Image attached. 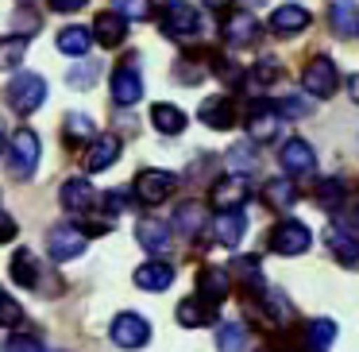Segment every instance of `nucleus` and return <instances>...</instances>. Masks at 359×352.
I'll list each match as a JSON object with an SVG mask.
<instances>
[{
    "mask_svg": "<svg viewBox=\"0 0 359 352\" xmlns=\"http://www.w3.org/2000/svg\"><path fill=\"white\" fill-rule=\"evenodd\" d=\"M178 78L186 82V86H194V82L205 78V66H197V63H178Z\"/></svg>",
    "mask_w": 359,
    "mask_h": 352,
    "instance_id": "45",
    "label": "nucleus"
},
{
    "mask_svg": "<svg viewBox=\"0 0 359 352\" xmlns=\"http://www.w3.org/2000/svg\"><path fill=\"white\" fill-rule=\"evenodd\" d=\"M20 4H27V0H20Z\"/></svg>",
    "mask_w": 359,
    "mask_h": 352,
    "instance_id": "55",
    "label": "nucleus"
},
{
    "mask_svg": "<svg viewBox=\"0 0 359 352\" xmlns=\"http://www.w3.org/2000/svg\"><path fill=\"white\" fill-rule=\"evenodd\" d=\"M86 244H89V233H81L78 225H55L47 233V252H50V259H58V263L78 259L81 252H86Z\"/></svg>",
    "mask_w": 359,
    "mask_h": 352,
    "instance_id": "4",
    "label": "nucleus"
},
{
    "mask_svg": "<svg viewBox=\"0 0 359 352\" xmlns=\"http://www.w3.org/2000/svg\"><path fill=\"white\" fill-rule=\"evenodd\" d=\"M282 132V112L274 109V101H255L248 112V136L255 143H266Z\"/></svg>",
    "mask_w": 359,
    "mask_h": 352,
    "instance_id": "7",
    "label": "nucleus"
},
{
    "mask_svg": "<svg viewBox=\"0 0 359 352\" xmlns=\"http://www.w3.org/2000/svg\"><path fill=\"white\" fill-rule=\"evenodd\" d=\"M263 202L271 205V209L286 213L297 205V186L290 178H271V182H263Z\"/></svg>",
    "mask_w": 359,
    "mask_h": 352,
    "instance_id": "26",
    "label": "nucleus"
},
{
    "mask_svg": "<svg viewBox=\"0 0 359 352\" xmlns=\"http://www.w3.org/2000/svg\"><path fill=\"white\" fill-rule=\"evenodd\" d=\"M248 4H251V8H255V4H263V0H248Z\"/></svg>",
    "mask_w": 359,
    "mask_h": 352,
    "instance_id": "52",
    "label": "nucleus"
},
{
    "mask_svg": "<svg viewBox=\"0 0 359 352\" xmlns=\"http://www.w3.org/2000/svg\"><path fill=\"white\" fill-rule=\"evenodd\" d=\"M93 39L101 43V47H120V43L128 39V20L120 16V12H101V16L93 20Z\"/></svg>",
    "mask_w": 359,
    "mask_h": 352,
    "instance_id": "18",
    "label": "nucleus"
},
{
    "mask_svg": "<svg viewBox=\"0 0 359 352\" xmlns=\"http://www.w3.org/2000/svg\"><path fill=\"white\" fill-rule=\"evenodd\" d=\"M97 78H101V66L97 63H78L70 74H66V82H70V89H93Z\"/></svg>",
    "mask_w": 359,
    "mask_h": 352,
    "instance_id": "36",
    "label": "nucleus"
},
{
    "mask_svg": "<svg viewBox=\"0 0 359 352\" xmlns=\"http://www.w3.org/2000/svg\"><path fill=\"white\" fill-rule=\"evenodd\" d=\"M104 209H109V213H124V209H128V194H124V190H112V194H104Z\"/></svg>",
    "mask_w": 359,
    "mask_h": 352,
    "instance_id": "47",
    "label": "nucleus"
},
{
    "mask_svg": "<svg viewBox=\"0 0 359 352\" xmlns=\"http://www.w3.org/2000/svg\"><path fill=\"white\" fill-rule=\"evenodd\" d=\"M197 117H201V124L217 128V132H224V128L236 124V105L228 101V97H209V101L197 109Z\"/></svg>",
    "mask_w": 359,
    "mask_h": 352,
    "instance_id": "20",
    "label": "nucleus"
},
{
    "mask_svg": "<svg viewBox=\"0 0 359 352\" xmlns=\"http://www.w3.org/2000/svg\"><path fill=\"white\" fill-rule=\"evenodd\" d=\"M66 140L70 143H93L97 140L93 117H86V112H70V117H66Z\"/></svg>",
    "mask_w": 359,
    "mask_h": 352,
    "instance_id": "35",
    "label": "nucleus"
},
{
    "mask_svg": "<svg viewBox=\"0 0 359 352\" xmlns=\"http://www.w3.org/2000/svg\"><path fill=\"white\" fill-rule=\"evenodd\" d=\"M344 194H348V186H344L340 178L320 182V205H325V209H340V205H344Z\"/></svg>",
    "mask_w": 359,
    "mask_h": 352,
    "instance_id": "40",
    "label": "nucleus"
},
{
    "mask_svg": "<svg viewBox=\"0 0 359 352\" xmlns=\"http://www.w3.org/2000/svg\"><path fill=\"white\" fill-rule=\"evenodd\" d=\"M355 225H359V205H355Z\"/></svg>",
    "mask_w": 359,
    "mask_h": 352,
    "instance_id": "53",
    "label": "nucleus"
},
{
    "mask_svg": "<svg viewBox=\"0 0 359 352\" xmlns=\"http://www.w3.org/2000/svg\"><path fill=\"white\" fill-rule=\"evenodd\" d=\"M174 282V267L170 263H163V259H155V263H143L140 271H135V287L140 290H166Z\"/></svg>",
    "mask_w": 359,
    "mask_h": 352,
    "instance_id": "25",
    "label": "nucleus"
},
{
    "mask_svg": "<svg viewBox=\"0 0 359 352\" xmlns=\"http://www.w3.org/2000/svg\"><path fill=\"white\" fill-rule=\"evenodd\" d=\"M228 167H236V171H251V167H255V148H251V143H236V148L228 151Z\"/></svg>",
    "mask_w": 359,
    "mask_h": 352,
    "instance_id": "41",
    "label": "nucleus"
},
{
    "mask_svg": "<svg viewBox=\"0 0 359 352\" xmlns=\"http://www.w3.org/2000/svg\"><path fill=\"white\" fill-rule=\"evenodd\" d=\"M328 24L340 35H355L359 32V4L355 0H336L332 8H328Z\"/></svg>",
    "mask_w": 359,
    "mask_h": 352,
    "instance_id": "29",
    "label": "nucleus"
},
{
    "mask_svg": "<svg viewBox=\"0 0 359 352\" xmlns=\"http://www.w3.org/2000/svg\"><path fill=\"white\" fill-rule=\"evenodd\" d=\"M116 159H120V136L104 132V136H97V140L89 143L86 171H89V174H101V171H109V167L116 163Z\"/></svg>",
    "mask_w": 359,
    "mask_h": 352,
    "instance_id": "13",
    "label": "nucleus"
},
{
    "mask_svg": "<svg viewBox=\"0 0 359 352\" xmlns=\"http://www.w3.org/2000/svg\"><path fill=\"white\" fill-rule=\"evenodd\" d=\"M112 12H120L124 20H147L151 12V0H112Z\"/></svg>",
    "mask_w": 359,
    "mask_h": 352,
    "instance_id": "39",
    "label": "nucleus"
},
{
    "mask_svg": "<svg viewBox=\"0 0 359 352\" xmlns=\"http://www.w3.org/2000/svg\"><path fill=\"white\" fill-rule=\"evenodd\" d=\"M332 341H336V321L332 318H313L309 325H305V344H309L313 352H325Z\"/></svg>",
    "mask_w": 359,
    "mask_h": 352,
    "instance_id": "31",
    "label": "nucleus"
},
{
    "mask_svg": "<svg viewBox=\"0 0 359 352\" xmlns=\"http://www.w3.org/2000/svg\"><path fill=\"white\" fill-rule=\"evenodd\" d=\"M274 78H278V63H274V58H266V63H259L255 70H251V82H259V86H271Z\"/></svg>",
    "mask_w": 359,
    "mask_h": 352,
    "instance_id": "43",
    "label": "nucleus"
},
{
    "mask_svg": "<svg viewBox=\"0 0 359 352\" xmlns=\"http://www.w3.org/2000/svg\"><path fill=\"white\" fill-rule=\"evenodd\" d=\"M151 341V325L140 313H116L112 321V344L116 348H143Z\"/></svg>",
    "mask_w": 359,
    "mask_h": 352,
    "instance_id": "6",
    "label": "nucleus"
},
{
    "mask_svg": "<svg viewBox=\"0 0 359 352\" xmlns=\"http://www.w3.org/2000/svg\"><path fill=\"white\" fill-rule=\"evenodd\" d=\"M309 228L302 225V221H282V225H274L271 233V248L278 252V256H302L305 248H309Z\"/></svg>",
    "mask_w": 359,
    "mask_h": 352,
    "instance_id": "9",
    "label": "nucleus"
},
{
    "mask_svg": "<svg viewBox=\"0 0 359 352\" xmlns=\"http://www.w3.org/2000/svg\"><path fill=\"white\" fill-rule=\"evenodd\" d=\"M132 190H135V197H140L143 205H163L166 197L178 190V178H174L170 171H140Z\"/></svg>",
    "mask_w": 359,
    "mask_h": 352,
    "instance_id": "5",
    "label": "nucleus"
},
{
    "mask_svg": "<svg viewBox=\"0 0 359 352\" xmlns=\"http://www.w3.org/2000/svg\"><path fill=\"white\" fill-rule=\"evenodd\" d=\"M50 12H81L89 4V0H47Z\"/></svg>",
    "mask_w": 359,
    "mask_h": 352,
    "instance_id": "48",
    "label": "nucleus"
},
{
    "mask_svg": "<svg viewBox=\"0 0 359 352\" xmlns=\"http://www.w3.org/2000/svg\"><path fill=\"white\" fill-rule=\"evenodd\" d=\"M209 202L217 205L220 213H232V209H240V205L248 202V178H243V174H228V178L212 182V194H209Z\"/></svg>",
    "mask_w": 359,
    "mask_h": 352,
    "instance_id": "11",
    "label": "nucleus"
},
{
    "mask_svg": "<svg viewBox=\"0 0 359 352\" xmlns=\"http://www.w3.org/2000/svg\"><path fill=\"white\" fill-rule=\"evenodd\" d=\"M263 306L271 310V321H278V325H286V321L294 318V310H290V298L282 294V290H266V294H263Z\"/></svg>",
    "mask_w": 359,
    "mask_h": 352,
    "instance_id": "37",
    "label": "nucleus"
},
{
    "mask_svg": "<svg viewBox=\"0 0 359 352\" xmlns=\"http://www.w3.org/2000/svg\"><path fill=\"white\" fill-rule=\"evenodd\" d=\"M43 101H47V82H43V74H16V78H12V86H8L12 112L27 117V112H35Z\"/></svg>",
    "mask_w": 359,
    "mask_h": 352,
    "instance_id": "1",
    "label": "nucleus"
},
{
    "mask_svg": "<svg viewBox=\"0 0 359 352\" xmlns=\"http://www.w3.org/2000/svg\"><path fill=\"white\" fill-rule=\"evenodd\" d=\"M151 124H155L163 136H178L182 128H186V112H182L178 105H170V101H158V105H151Z\"/></svg>",
    "mask_w": 359,
    "mask_h": 352,
    "instance_id": "27",
    "label": "nucleus"
},
{
    "mask_svg": "<svg viewBox=\"0 0 359 352\" xmlns=\"http://www.w3.org/2000/svg\"><path fill=\"white\" fill-rule=\"evenodd\" d=\"M8 275L20 282V287H39V263H35L32 252H16V256H12Z\"/></svg>",
    "mask_w": 359,
    "mask_h": 352,
    "instance_id": "33",
    "label": "nucleus"
},
{
    "mask_svg": "<svg viewBox=\"0 0 359 352\" xmlns=\"http://www.w3.org/2000/svg\"><path fill=\"white\" fill-rule=\"evenodd\" d=\"M266 352H271V348H266Z\"/></svg>",
    "mask_w": 359,
    "mask_h": 352,
    "instance_id": "56",
    "label": "nucleus"
},
{
    "mask_svg": "<svg viewBox=\"0 0 359 352\" xmlns=\"http://www.w3.org/2000/svg\"><path fill=\"white\" fill-rule=\"evenodd\" d=\"M55 47L62 51V55H70V58H81V55H89V47H93V32H89V27H62L58 39H55Z\"/></svg>",
    "mask_w": 359,
    "mask_h": 352,
    "instance_id": "28",
    "label": "nucleus"
},
{
    "mask_svg": "<svg viewBox=\"0 0 359 352\" xmlns=\"http://www.w3.org/2000/svg\"><path fill=\"white\" fill-rule=\"evenodd\" d=\"M302 86H305L309 97H332L336 86H340L332 58H313V63L305 66V74H302Z\"/></svg>",
    "mask_w": 359,
    "mask_h": 352,
    "instance_id": "8",
    "label": "nucleus"
},
{
    "mask_svg": "<svg viewBox=\"0 0 359 352\" xmlns=\"http://www.w3.org/2000/svg\"><path fill=\"white\" fill-rule=\"evenodd\" d=\"M217 352H248V325L243 321H228L217 329Z\"/></svg>",
    "mask_w": 359,
    "mask_h": 352,
    "instance_id": "30",
    "label": "nucleus"
},
{
    "mask_svg": "<svg viewBox=\"0 0 359 352\" xmlns=\"http://www.w3.org/2000/svg\"><path fill=\"white\" fill-rule=\"evenodd\" d=\"M348 93H351V101L359 105V74H351V82H348Z\"/></svg>",
    "mask_w": 359,
    "mask_h": 352,
    "instance_id": "51",
    "label": "nucleus"
},
{
    "mask_svg": "<svg viewBox=\"0 0 359 352\" xmlns=\"http://www.w3.org/2000/svg\"><path fill=\"white\" fill-rule=\"evenodd\" d=\"M274 109L282 112V120L286 117H309V105H305L302 97H282V101H274Z\"/></svg>",
    "mask_w": 359,
    "mask_h": 352,
    "instance_id": "42",
    "label": "nucleus"
},
{
    "mask_svg": "<svg viewBox=\"0 0 359 352\" xmlns=\"http://www.w3.org/2000/svg\"><path fill=\"white\" fill-rule=\"evenodd\" d=\"M0 148H4V132H0Z\"/></svg>",
    "mask_w": 359,
    "mask_h": 352,
    "instance_id": "54",
    "label": "nucleus"
},
{
    "mask_svg": "<svg viewBox=\"0 0 359 352\" xmlns=\"http://www.w3.org/2000/svg\"><path fill=\"white\" fill-rule=\"evenodd\" d=\"M16 27H20V35H24V39H27V35H35V32H39V27H43V20L35 16V12L20 8V16H16Z\"/></svg>",
    "mask_w": 359,
    "mask_h": 352,
    "instance_id": "44",
    "label": "nucleus"
},
{
    "mask_svg": "<svg viewBox=\"0 0 359 352\" xmlns=\"http://www.w3.org/2000/svg\"><path fill=\"white\" fill-rule=\"evenodd\" d=\"M243 233H248V217H243L240 209L232 213H220L217 221H212V236H217L224 248H236V244L243 240Z\"/></svg>",
    "mask_w": 359,
    "mask_h": 352,
    "instance_id": "21",
    "label": "nucleus"
},
{
    "mask_svg": "<svg viewBox=\"0 0 359 352\" xmlns=\"http://www.w3.org/2000/svg\"><path fill=\"white\" fill-rule=\"evenodd\" d=\"M4 352H43L39 341H32V337H12L8 344H4Z\"/></svg>",
    "mask_w": 359,
    "mask_h": 352,
    "instance_id": "46",
    "label": "nucleus"
},
{
    "mask_svg": "<svg viewBox=\"0 0 359 352\" xmlns=\"http://www.w3.org/2000/svg\"><path fill=\"white\" fill-rule=\"evenodd\" d=\"M140 97H143V78H140V70H135L132 63H128V66H116V70H112V101L124 105V109H132V105H140Z\"/></svg>",
    "mask_w": 359,
    "mask_h": 352,
    "instance_id": "12",
    "label": "nucleus"
},
{
    "mask_svg": "<svg viewBox=\"0 0 359 352\" xmlns=\"http://www.w3.org/2000/svg\"><path fill=\"white\" fill-rule=\"evenodd\" d=\"M163 32L170 39H194L201 32V12L194 4H186V0H170L163 8Z\"/></svg>",
    "mask_w": 359,
    "mask_h": 352,
    "instance_id": "3",
    "label": "nucleus"
},
{
    "mask_svg": "<svg viewBox=\"0 0 359 352\" xmlns=\"http://www.w3.org/2000/svg\"><path fill=\"white\" fill-rule=\"evenodd\" d=\"M205 8H212V12H224V8H232V0H205Z\"/></svg>",
    "mask_w": 359,
    "mask_h": 352,
    "instance_id": "50",
    "label": "nucleus"
},
{
    "mask_svg": "<svg viewBox=\"0 0 359 352\" xmlns=\"http://www.w3.org/2000/svg\"><path fill=\"white\" fill-rule=\"evenodd\" d=\"M27 55V39L24 35H4L0 39V70H16Z\"/></svg>",
    "mask_w": 359,
    "mask_h": 352,
    "instance_id": "34",
    "label": "nucleus"
},
{
    "mask_svg": "<svg viewBox=\"0 0 359 352\" xmlns=\"http://www.w3.org/2000/svg\"><path fill=\"white\" fill-rule=\"evenodd\" d=\"M16 240V221L8 217V213H0V244Z\"/></svg>",
    "mask_w": 359,
    "mask_h": 352,
    "instance_id": "49",
    "label": "nucleus"
},
{
    "mask_svg": "<svg viewBox=\"0 0 359 352\" xmlns=\"http://www.w3.org/2000/svg\"><path fill=\"white\" fill-rule=\"evenodd\" d=\"M212 321H217V310L205 298H186L178 306V325H186V329H201V325H212Z\"/></svg>",
    "mask_w": 359,
    "mask_h": 352,
    "instance_id": "24",
    "label": "nucleus"
},
{
    "mask_svg": "<svg viewBox=\"0 0 359 352\" xmlns=\"http://www.w3.org/2000/svg\"><path fill=\"white\" fill-rule=\"evenodd\" d=\"M135 240H140V248L163 256V252H170V225H163V221H155V217H143L140 225H135Z\"/></svg>",
    "mask_w": 359,
    "mask_h": 352,
    "instance_id": "17",
    "label": "nucleus"
},
{
    "mask_svg": "<svg viewBox=\"0 0 359 352\" xmlns=\"http://www.w3.org/2000/svg\"><path fill=\"white\" fill-rule=\"evenodd\" d=\"M228 290H232V275L220 271V267H205V271H197V298H205V302H224Z\"/></svg>",
    "mask_w": 359,
    "mask_h": 352,
    "instance_id": "16",
    "label": "nucleus"
},
{
    "mask_svg": "<svg viewBox=\"0 0 359 352\" xmlns=\"http://www.w3.org/2000/svg\"><path fill=\"white\" fill-rule=\"evenodd\" d=\"M20 321H24V310H20V302L8 294V290H0V325H4V329H16Z\"/></svg>",
    "mask_w": 359,
    "mask_h": 352,
    "instance_id": "38",
    "label": "nucleus"
},
{
    "mask_svg": "<svg viewBox=\"0 0 359 352\" xmlns=\"http://www.w3.org/2000/svg\"><path fill=\"white\" fill-rule=\"evenodd\" d=\"M201 225H205V209H201V202H186V205H178V213H174V228H178L182 236H197V233H201Z\"/></svg>",
    "mask_w": 359,
    "mask_h": 352,
    "instance_id": "32",
    "label": "nucleus"
},
{
    "mask_svg": "<svg viewBox=\"0 0 359 352\" xmlns=\"http://www.w3.org/2000/svg\"><path fill=\"white\" fill-rule=\"evenodd\" d=\"M228 275H232V282H240L243 290H263V259H259V256L232 259Z\"/></svg>",
    "mask_w": 359,
    "mask_h": 352,
    "instance_id": "23",
    "label": "nucleus"
},
{
    "mask_svg": "<svg viewBox=\"0 0 359 352\" xmlns=\"http://www.w3.org/2000/svg\"><path fill=\"white\" fill-rule=\"evenodd\" d=\"M259 39V20L251 12H232L224 20V43L228 47H251Z\"/></svg>",
    "mask_w": 359,
    "mask_h": 352,
    "instance_id": "14",
    "label": "nucleus"
},
{
    "mask_svg": "<svg viewBox=\"0 0 359 352\" xmlns=\"http://www.w3.org/2000/svg\"><path fill=\"white\" fill-rule=\"evenodd\" d=\"M278 163L290 178H305V174H313V167H317V155H313V148L305 140H286L278 151Z\"/></svg>",
    "mask_w": 359,
    "mask_h": 352,
    "instance_id": "10",
    "label": "nucleus"
},
{
    "mask_svg": "<svg viewBox=\"0 0 359 352\" xmlns=\"http://www.w3.org/2000/svg\"><path fill=\"white\" fill-rule=\"evenodd\" d=\"M39 151H43L39 136H35L32 128H20L8 143V171L16 174V178H32L35 167H39Z\"/></svg>",
    "mask_w": 359,
    "mask_h": 352,
    "instance_id": "2",
    "label": "nucleus"
},
{
    "mask_svg": "<svg viewBox=\"0 0 359 352\" xmlns=\"http://www.w3.org/2000/svg\"><path fill=\"white\" fill-rule=\"evenodd\" d=\"M305 27H309V12L302 4H282L278 12H271V32H278V35H297Z\"/></svg>",
    "mask_w": 359,
    "mask_h": 352,
    "instance_id": "22",
    "label": "nucleus"
},
{
    "mask_svg": "<svg viewBox=\"0 0 359 352\" xmlns=\"http://www.w3.org/2000/svg\"><path fill=\"white\" fill-rule=\"evenodd\" d=\"M328 248H332V256L340 259L344 267H359V236H355V228L332 225L328 228Z\"/></svg>",
    "mask_w": 359,
    "mask_h": 352,
    "instance_id": "15",
    "label": "nucleus"
},
{
    "mask_svg": "<svg viewBox=\"0 0 359 352\" xmlns=\"http://www.w3.org/2000/svg\"><path fill=\"white\" fill-rule=\"evenodd\" d=\"M58 197H62V209H70V213H86V209H93L97 190L89 186L86 178H70V182H62Z\"/></svg>",
    "mask_w": 359,
    "mask_h": 352,
    "instance_id": "19",
    "label": "nucleus"
}]
</instances>
